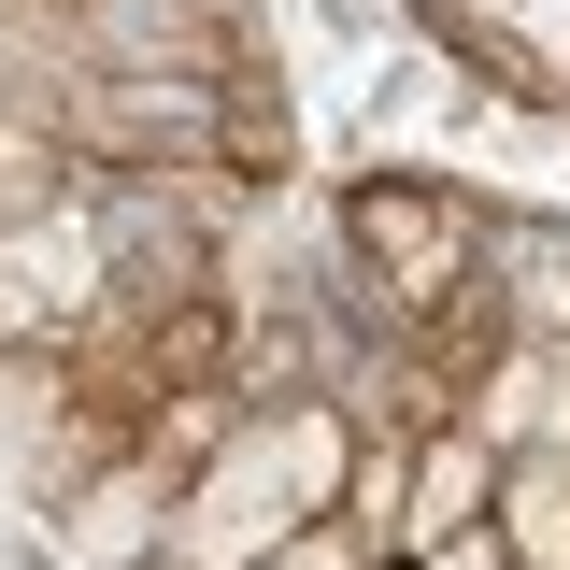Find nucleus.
Returning <instances> with one entry per match:
<instances>
[{
    "instance_id": "obj_4",
    "label": "nucleus",
    "mask_w": 570,
    "mask_h": 570,
    "mask_svg": "<svg viewBox=\"0 0 570 570\" xmlns=\"http://www.w3.org/2000/svg\"><path fill=\"white\" fill-rule=\"evenodd\" d=\"M171 471L157 456H115L100 485H71L58 513H43V570H142V557H171Z\"/></svg>"
},
{
    "instance_id": "obj_10",
    "label": "nucleus",
    "mask_w": 570,
    "mask_h": 570,
    "mask_svg": "<svg viewBox=\"0 0 570 570\" xmlns=\"http://www.w3.org/2000/svg\"><path fill=\"white\" fill-rule=\"evenodd\" d=\"M414 570H513V542H499V528H456V542H428Z\"/></svg>"
},
{
    "instance_id": "obj_3",
    "label": "nucleus",
    "mask_w": 570,
    "mask_h": 570,
    "mask_svg": "<svg viewBox=\"0 0 570 570\" xmlns=\"http://www.w3.org/2000/svg\"><path fill=\"white\" fill-rule=\"evenodd\" d=\"M100 299H115V272H100V228H86V200L29 214V228H0V356L71 343Z\"/></svg>"
},
{
    "instance_id": "obj_5",
    "label": "nucleus",
    "mask_w": 570,
    "mask_h": 570,
    "mask_svg": "<svg viewBox=\"0 0 570 570\" xmlns=\"http://www.w3.org/2000/svg\"><path fill=\"white\" fill-rule=\"evenodd\" d=\"M485 299L513 343L570 356V214H485Z\"/></svg>"
},
{
    "instance_id": "obj_2",
    "label": "nucleus",
    "mask_w": 570,
    "mask_h": 570,
    "mask_svg": "<svg viewBox=\"0 0 570 570\" xmlns=\"http://www.w3.org/2000/svg\"><path fill=\"white\" fill-rule=\"evenodd\" d=\"M285 528H299L285 428H272V414H243V428L200 456V471H186V499H171V557H186V570H257Z\"/></svg>"
},
{
    "instance_id": "obj_9",
    "label": "nucleus",
    "mask_w": 570,
    "mask_h": 570,
    "mask_svg": "<svg viewBox=\"0 0 570 570\" xmlns=\"http://www.w3.org/2000/svg\"><path fill=\"white\" fill-rule=\"evenodd\" d=\"M257 570H371V542H356L343 513H299V528H285V542H272Z\"/></svg>"
},
{
    "instance_id": "obj_11",
    "label": "nucleus",
    "mask_w": 570,
    "mask_h": 570,
    "mask_svg": "<svg viewBox=\"0 0 570 570\" xmlns=\"http://www.w3.org/2000/svg\"><path fill=\"white\" fill-rule=\"evenodd\" d=\"M0 115H14V71H0Z\"/></svg>"
},
{
    "instance_id": "obj_8",
    "label": "nucleus",
    "mask_w": 570,
    "mask_h": 570,
    "mask_svg": "<svg viewBox=\"0 0 570 570\" xmlns=\"http://www.w3.org/2000/svg\"><path fill=\"white\" fill-rule=\"evenodd\" d=\"M71 171H86V157L58 142V115H29V100H14V115H0V228L58 214V200H71Z\"/></svg>"
},
{
    "instance_id": "obj_6",
    "label": "nucleus",
    "mask_w": 570,
    "mask_h": 570,
    "mask_svg": "<svg viewBox=\"0 0 570 570\" xmlns=\"http://www.w3.org/2000/svg\"><path fill=\"white\" fill-rule=\"evenodd\" d=\"M485 513H499V442L485 428H414V499H400V542L385 557H428V542H456Z\"/></svg>"
},
{
    "instance_id": "obj_7",
    "label": "nucleus",
    "mask_w": 570,
    "mask_h": 570,
    "mask_svg": "<svg viewBox=\"0 0 570 570\" xmlns=\"http://www.w3.org/2000/svg\"><path fill=\"white\" fill-rule=\"evenodd\" d=\"M499 542H513V570H570V442H513L499 456Z\"/></svg>"
},
{
    "instance_id": "obj_1",
    "label": "nucleus",
    "mask_w": 570,
    "mask_h": 570,
    "mask_svg": "<svg viewBox=\"0 0 570 570\" xmlns=\"http://www.w3.org/2000/svg\"><path fill=\"white\" fill-rule=\"evenodd\" d=\"M471 272H485V200L456 171H356L343 186V214H328V285H343L385 343L442 328L471 299Z\"/></svg>"
}]
</instances>
